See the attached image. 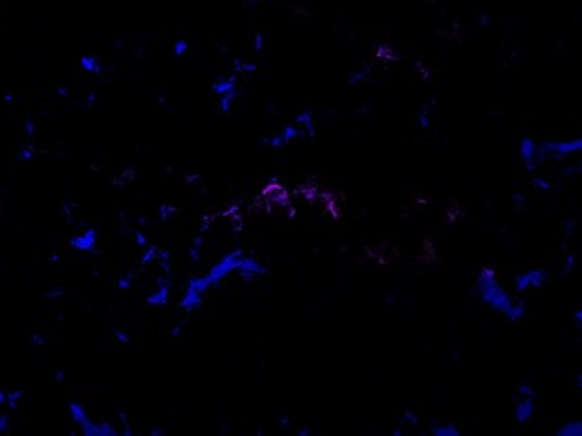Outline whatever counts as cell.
<instances>
[{"instance_id":"6da1fadb","label":"cell","mask_w":582,"mask_h":436,"mask_svg":"<svg viewBox=\"0 0 582 436\" xmlns=\"http://www.w3.org/2000/svg\"><path fill=\"white\" fill-rule=\"evenodd\" d=\"M476 287H478V294L485 306H489L490 309L502 313L509 322H521L524 318L526 303L515 300V298L507 294L506 289L496 279L494 270L490 266L481 268L478 281H476Z\"/></svg>"},{"instance_id":"7a4b0ae2","label":"cell","mask_w":582,"mask_h":436,"mask_svg":"<svg viewBox=\"0 0 582 436\" xmlns=\"http://www.w3.org/2000/svg\"><path fill=\"white\" fill-rule=\"evenodd\" d=\"M242 256H244V251L242 249L230 251V253H227V255L218 262V264H213V266L210 268V272L204 275L206 281H208V285H210V289H212V287H218L223 279L229 277V273H232L234 270H238V264H240V258H242Z\"/></svg>"},{"instance_id":"3957f363","label":"cell","mask_w":582,"mask_h":436,"mask_svg":"<svg viewBox=\"0 0 582 436\" xmlns=\"http://www.w3.org/2000/svg\"><path fill=\"white\" fill-rule=\"evenodd\" d=\"M580 150H582L580 137H575V139H569V141H545L539 144L541 161H545L547 158L562 159V158H566V156L580 152Z\"/></svg>"},{"instance_id":"277c9868","label":"cell","mask_w":582,"mask_h":436,"mask_svg":"<svg viewBox=\"0 0 582 436\" xmlns=\"http://www.w3.org/2000/svg\"><path fill=\"white\" fill-rule=\"evenodd\" d=\"M519 158L526 167L528 172H533L537 169V165L541 163V156H539V144L530 137H524L521 144H519Z\"/></svg>"},{"instance_id":"5b68a950","label":"cell","mask_w":582,"mask_h":436,"mask_svg":"<svg viewBox=\"0 0 582 436\" xmlns=\"http://www.w3.org/2000/svg\"><path fill=\"white\" fill-rule=\"evenodd\" d=\"M549 279V273L545 272L543 268H535V270H528V272H523L521 275L515 277V289L519 292H526L530 289H539L543 287Z\"/></svg>"},{"instance_id":"8992f818","label":"cell","mask_w":582,"mask_h":436,"mask_svg":"<svg viewBox=\"0 0 582 436\" xmlns=\"http://www.w3.org/2000/svg\"><path fill=\"white\" fill-rule=\"evenodd\" d=\"M238 272H240V275H242L244 281H253V279L261 277V275H266L268 270H266V266H262L261 262L256 260L255 256L244 255L242 258H240Z\"/></svg>"},{"instance_id":"52a82bcc","label":"cell","mask_w":582,"mask_h":436,"mask_svg":"<svg viewBox=\"0 0 582 436\" xmlns=\"http://www.w3.org/2000/svg\"><path fill=\"white\" fill-rule=\"evenodd\" d=\"M301 135H304V133H301V129H299V125L294 122V124H290V125H285L283 131L277 133L275 137L264 139V144H268L270 148H283V146H287L289 142H292L294 139H298V137H301Z\"/></svg>"},{"instance_id":"ba28073f","label":"cell","mask_w":582,"mask_h":436,"mask_svg":"<svg viewBox=\"0 0 582 436\" xmlns=\"http://www.w3.org/2000/svg\"><path fill=\"white\" fill-rule=\"evenodd\" d=\"M169 298H170V281L169 277H167L165 281H159L158 289L146 298V303L150 307H163L169 303Z\"/></svg>"},{"instance_id":"9c48e42d","label":"cell","mask_w":582,"mask_h":436,"mask_svg":"<svg viewBox=\"0 0 582 436\" xmlns=\"http://www.w3.org/2000/svg\"><path fill=\"white\" fill-rule=\"evenodd\" d=\"M96 240H98V232H96V229H88L87 232H82V234L73 236V238L70 240V246L77 251H84V253H88V251H94V247H96Z\"/></svg>"},{"instance_id":"30bf717a","label":"cell","mask_w":582,"mask_h":436,"mask_svg":"<svg viewBox=\"0 0 582 436\" xmlns=\"http://www.w3.org/2000/svg\"><path fill=\"white\" fill-rule=\"evenodd\" d=\"M535 414V404H533V397H521V401L515 406V421L519 425H524L532 420Z\"/></svg>"},{"instance_id":"8fae6325","label":"cell","mask_w":582,"mask_h":436,"mask_svg":"<svg viewBox=\"0 0 582 436\" xmlns=\"http://www.w3.org/2000/svg\"><path fill=\"white\" fill-rule=\"evenodd\" d=\"M82 434L84 436H115L118 434V431L115 429V425H111V423H94V421H90L87 427H82L81 429Z\"/></svg>"},{"instance_id":"7c38bea8","label":"cell","mask_w":582,"mask_h":436,"mask_svg":"<svg viewBox=\"0 0 582 436\" xmlns=\"http://www.w3.org/2000/svg\"><path fill=\"white\" fill-rule=\"evenodd\" d=\"M212 90L215 96H223L229 92H238V84H236V77H219L212 84Z\"/></svg>"},{"instance_id":"4fadbf2b","label":"cell","mask_w":582,"mask_h":436,"mask_svg":"<svg viewBox=\"0 0 582 436\" xmlns=\"http://www.w3.org/2000/svg\"><path fill=\"white\" fill-rule=\"evenodd\" d=\"M201 306H202V296L193 292V290L185 289L184 296H182V300H180V306H178L180 309L185 313H191V311H197Z\"/></svg>"},{"instance_id":"5bb4252c","label":"cell","mask_w":582,"mask_h":436,"mask_svg":"<svg viewBox=\"0 0 582 436\" xmlns=\"http://www.w3.org/2000/svg\"><path fill=\"white\" fill-rule=\"evenodd\" d=\"M68 408H70V414L71 418H73V421H75L77 425L81 427H87L88 423H90V418H88L87 410H84V406H82L81 403H77V401H70V404H68Z\"/></svg>"},{"instance_id":"9a60e30c","label":"cell","mask_w":582,"mask_h":436,"mask_svg":"<svg viewBox=\"0 0 582 436\" xmlns=\"http://www.w3.org/2000/svg\"><path fill=\"white\" fill-rule=\"evenodd\" d=\"M294 122L299 125V129H301L304 135L315 137V120H313V113H309V111H301V113L296 116V120Z\"/></svg>"},{"instance_id":"2e32d148","label":"cell","mask_w":582,"mask_h":436,"mask_svg":"<svg viewBox=\"0 0 582 436\" xmlns=\"http://www.w3.org/2000/svg\"><path fill=\"white\" fill-rule=\"evenodd\" d=\"M79 64H81V68L84 71H88V73H99V71L103 70L101 68V64H99V60L96 58V56H81V60H79Z\"/></svg>"},{"instance_id":"e0dca14e","label":"cell","mask_w":582,"mask_h":436,"mask_svg":"<svg viewBox=\"0 0 582 436\" xmlns=\"http://www.w3.org/2000/svg\"><path fill=\"white\" fill-rule=\"evenodd\" d=\"M187 290H193V292H197V294L204 296L208 290H210V285H208V281H206L204 275H202V277H193L189 283H187Z\"/></svg>"},{"instance_id":"ac0fdd59","label":"cell","mask_w":582,"mask_h":436,"mask_svg":"<svg viewBox=\"0 0 582 436\" xmlns=\"http://www.w3.org/2000/svg\"><path fill=\"white\" fill-rule=\"evenodd\" d=\"M558 436H580L582 434V423L580 421H569L564 427L556 431Z\"/></svg>"},{"instance_id":"d6986e66","label":"cell","mask_w":582,"mask_h":436,"mask_svg":"<svg viewBox=\"0 0 582 436\" xmlns=\"http://www.w3.org/2000/svg\"><path fill=\"white\" fill-rule=\"evenodd\" d=\"M430 434H435V436H459L461 434V431H459L455 425H451V423H446V425L433 427V429H430Z\"/></svg>"},{"instance_id":"ffe728a7","label":"cell","mask_w":582,"mask_h":436,"mask_svg":"<svg viewBox=\"0 0 582 436\" xmlns=\"http://www.w3.org/2000/svg\"><path fill=\"white\" fill-rule=\"evenodd\" d=\"M202 244H204V236H197L195 240H193V244H191L189 247V256L193 262H199L201 260V249H202Z\"/></svg>"},{"instance_id":"44dd1931","label":"cell","mask_w":582,"mask_h":436,"mask_svg":"<svg viewBox=\"0 0 582 436\" xmlns=\"http://www.w3.org/2000/svg\"><path fill=\"white\" fill-rule=\"evenodd\" d=\"M133 281H135V272L124 273V275L116 281V289H118V292H125V290H130V287L133 285Z\"/></svg>"},{"instance_id":"7402d4cb","label":"cell","mask_w":582,"mask_h":436,"mask_svg":"<svg viewBox=\"0 0 582 436\" xmlns=\"http://www.w3.org/2000/svg\"><path fill=\"white\" fill-rule=\"evenodd\" d=\"M158 253H159V249L154 246V244H150L148 247H144V255H142V258H141L142 266H148V264H152V262L158 258Z\"/></svg>"},{"instance_id":"603a6c76","label":"cell","mask_w":582,"mask_h":436,"mask_svg":"<svg viewBox=\"0 0 582 436\" xmlns=\"http://www.w3.org/2000/svg\"><path fill=\"white\" fill-rule=\"evenodd\" d=\"M23 399L21 389H13V391H6V404L10 406V410H17L19 401Z\"/></svg>"},{"instance_id":"cb8c5ba5","label":"cell","mask_w":582,"mask_h":436,"mask_svg":"<svg viewBox=\"0 0 582 436\" xmlns=\"http://www.w3.org/2000/svg\"><path fill=\"white\" fill-rule=\"evenodd\" d=\"M178 212L175 206H169V204H161L159 206V221H169L175 213Z\"/></svg>"},{"instance_id":"d4e9b609","label":"cell","mask_w":582,"mask_h":436,"mask_svg":"<svg viewBox=\"0 0 582 436\" xmlns=\"http://www.w3.org/2000/svg\"><path fill=\"white\" fill-rule=\"evenodd\" d=\"M187 51H189V43L184 41V39H178V41L175 43V55L176 56H184Z\"/></svg>"},{"instance_id":"484cf974","label":"cell","mask_w":582,"mask_h":436,"mask_svg":"<svg viewBox=\"0 0 582 436\" xmlns=\"http://www.w3.org/2000/svg\"><path fill=\"white\" fill-rule=\"evenodd\" d=\"M517 393L521 395V397H533V395H535L533 387H530L528 384H519V386H517Z\"/></svg>"},{"instance_id":"4316f807","label":"cell","mask_w":582,"mask_h":436,"mask_svg":"<svg viewBox=\"0 0 582 436\" xmlns=\"http://www.w3.org/2000/svg\"><path fill=\"white\" fill-rule=\"evenodd\" d=\"M34 148L32 146H25L21 150V152H19V159H21V161H30V159L34 158Z\"/></svg>"},{"instance_id":"83f0119b","label":"cell","mask_w":582,"mask_h":436,"mask_svg":"<svg viewBox=\"0 0 582 436\" xmlns=\"http://www.w3.org/2000/svg\"><path fill=\"white\" fill-rule=\"evenodd\" d=\"M113 335H115V339L118 341V343H122V344L130 343V333L124 332V330H115V333H113Z\"/></svg>"},{"instance_id":"f1b7e54d","label":"cell","mask_w":582,"mask_h":436,"mask_svg":"<svg viewBox=\"0 0 582 436\" xmlns=\"http://www.w3.org/2000/svg\"><path fill=\"white\" fill-rule=\"evenodd\" d=\"M135 242L139 244V246L144 249V247L150 246V242H148V238L144 234H142V230H135Z\"/></svg>"},{"instance_id":"f546056e","label":"cell","mask_w":582,"mask_h":436,"mask_svg":"<svg viewBox=\"0 0 582 436\" xmlns=\"http://www.w3.org/2000/svg\"><path fill=\"white\" fill-rule=\"evenodd\" d=\"M10 429V418L8 414H0V434H4Z\"/></svg>"},{"instance_id":"4dcf8cb0","label":"cell","mask_w":582,"mask_h":436,"mask_svg":"<svg viewBox=\"0 0 582 436\" xmlns=\"http://www.w3.org/2000/svg\"><path fill=\"white\" fill-rule=\"evenodd\" d=\"M575 258H577V256L575 255H569L566 258V266H564V273H569L573 270V266H575Z\"/></svg>"},{"instance_id":"1f68e13d","label":"cell","mask_w":582,"mask_h":436,"mask_svg":"<svg viewBox=\"0 0 582 436\" xmlns=\"http://www.w3.org/2000/svg\"><path fill=\"white\" fill-rule=\"evenodd\" d=\"M533 184L539 187V189H550V182L543 180V178H533Z\"/></svg>"},{"instance_id":"d6a6232c","label":"cell","mask_w":582,"mask_h":436,"mask_svg":"<svg viewBox=\"0 0 582 436\" xmlns=\"http://www.w3.org/2000/svg\"><path fill=\"white\" fill-rule=\"evenodd\" d=\"M30 343L34 344V346H41V344L45 343V339L39 335V333H34L32 337H30Z\"/></svg>"},{"instance_id":"836d02e7","label":"cell","mask_w":582,"mask_h":436,"mask_svg":"<svg viewBox=\"0 0 582 436\" xmlns=\"http://www.w3.org/2000/svg\"><path fill=\"white\" fill-rule=\"evenodd\" d=\"M25 131H27V135H28V137H32V135H34V122H32V120H27V122H25Z\"/></svg>"},{"instance_id":"e575fe53","label":"cell","mask_w":582,"mask_h":436,"mask_svg":"<svg viewBox=\"0 0 582 436\" xmlns=\"http://www.w3.org/2000/svg\"><path fill=\"white\" fill-rule=\"evenodd\" d=\"M62 208H64V212H66V219H70V221H71V219H73V208H71V204H68V202H66Z\"/></svg>"},{"instance_id":"d590c367","label":"cell","mask_w":582,"mask_h":436,"mask_svg":"<svg viewBox=\"0 0 582 436\" xmlns=\"http://www.w3.org/2000/svg\"><path fill=\"white\" fill-rule=\"evenodd\" d=\"M573 318H575V322H577L578 326H580V324H582V311H580V309L573 313Z\"/></svg>"},{"instance_id":"8d00e7d4","label":"cell","mask_w":582,"mask_h":436,"mask_svg":"<svg viewBox=\"0 0 582 436\" xmlns=\"http://www.w3.org/2000/svg\"><path fill=\"white\" fill-rule=\"evenodd\" d=\"M150 434H152V436H165V434H167V431H163V429H152V431H150Z\"/></svg>"},{"instance_id":"74e56055","label":"cell","mask_w":582,"mask_h":436,"mask_svg":"<svg viewBox=\"0 0 582 436\" xmlns=\"http://www.w3.org/2000/svg\"><path fill=\"white\" fill-rule=\"evenodd\" d=\"M64 376H66L64 371H56V375H55L56 382H64Z\"/></svg>"},{"instance_id":"f35d334b","label":"cell","mask_w":582,"mask_h":436,"mask_svg":"<svg viewBox=\"0 0 582 436\" xmlns=\"http://www.w3.org/2000/svg\"><path fill=\"white\" fill-rule=\"evenodd\" d=\"M0 404H6V391L0 387Z\"/></svg>"},{"instance_id":"ab89813d","label":"cell","mask_w":582,"mask_h":436,"mask_svg":"<svg viewBox=\"0 0 582 436\" xmlns=\"http://www.w3.org/2000/svg\"><path fill=\"white\" fill-rule=\"evenodd\" d=\"M51 262L55 264V262H58V255H51Z\"/></svg>"}]
</instances>
